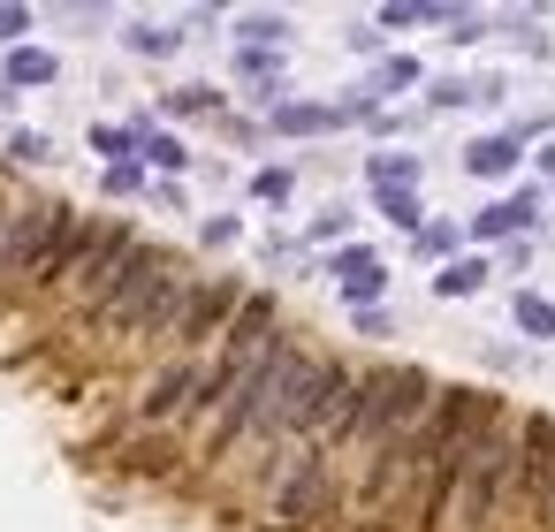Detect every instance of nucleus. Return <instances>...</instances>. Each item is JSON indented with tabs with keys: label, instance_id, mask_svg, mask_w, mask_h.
I'll return each instance as SVG.
<instances>
[{
	"label": "nucleus",
	"instance_id": "obj_6",
	"mask_svg": "<svg viewBox=\"0 0 555 532\" xmlns=\"http://www.w3.org/2000/svg\"><path fill=\"white\" fill-rule=\"evenodd\" d=\"M236 304H244V282H236V274H198V282L183 289V304H176L160 350H176V358H206V350L221 342V327L236 320Z\"/></svg>",
	"mask_w": 555,
	"mask_h": 532
},
{
	"label": "nucleus",
	"instance_id": "obj_33",
	"mask_svg": "<svg viewBox=\"0 0 555 532\" xmlns=\"http://www.w3.org/2000/svg\"><path fill=\"white\" fill-rule=\"evenodd\" d=\"M540 168H547V176H555V145H547V153H540Z\"/></svg>",
	"mask_w": 555,
	"mask_h": 532
},
{
	"label": "nucleus",
	"instance_id": "obj_20",
	"mask_svg": "<svg viewBox=\"0 0 555 532\" xmlns=\"http://www.w3.org/2000/svg\"><path fill=\"white\" fill-rule=\"evenodd\" d=\"M517 327L525 335H555V304L547 297H517Z\"/></svg>",
	"mask_w": 555,
	"mask_h": 532
},
{
	"label": "nucleus",
	"instance_id": "obj_18",
	"mask_svg": "<svg viewBox=\"0 0 555 532\" xmlns=\"http://www.w3.org/2000/svg\"><path fill=\"white\" fill-rule=\"evenodd\" d=\"M168 115H221V92H206V85H183V92H168Z\"/></svg>",
	"mask_w": 555,
	"mask_h": 532
},
{
	"label": "nucleus",
	"instance_id": "obj_29",
	"mask_svg": "<svg viewBox=\"0 0 555 532\" xmlns=\"http://www.w3.org/2000/svg\"><path fill=\"white\" fill-rule=\"evenodd\" d=\"M31 31V9H0V47H16Z\"/></svg>",
	"mask_w": 555,
	"mask_h": 532
},
{
	"label": "nucleus",
	"instance_id": "obj_30",
	"mask_svg": "<svg viewBox=\"0 0 555 532\" xmlns=\"http://www.w3.org/2000/svg\"><path fill=\"white\" fill-rule=\"evenodd\" d=\"M206 244H214V251H221V244H236V221H229V213H214V221H206Z\"/></svg>",
	"mask_w": 555,
	"mask_h": 532
},
{
	"label": "nucleus",
	"instance_id": "obj_7",
	"mask_svg": "<svg viewBox=\"0 0 555 532\" xmlns=\"http://www.w3.org/2000/svg\"><path fill=\"white\" fill-rule=\"evenodd\" d=\"M183 456H191V449H183L176 433H122V449H115V464L138 471V479H176Z\"/></svg>",
	"mask_w": 555,
	"mask_h": 532
},
{
	"label": "nucleus",
	"instance_id": "obj_23",
	"mask_svg": "<svg viewBox=\"0 0 555 532\" xmlns=\"http://www.w3.org/2000/svg\"><path fill=\"white\" fill-rule=\"evenodd\" d=\"M380 213H388L396 229H418V198H411V191H380Z\"/></svg>",
	"mask_w": 555,
	"mask_h": 532
},
{
	"label": "nucleus",
	"instance_id": "obj_27",
	"mask_svg": "<svg viewBox=\"0 0 555 532\" xmlns=\"http://www.w3.org/2000/svg\"><path fill=\"white\" fill-rule=\"evenodd\" d=\"M305 236H312V244H335V236H350V213H343V206H335V213H320V221H312V229H305Z\"/></svg>",
	"mask_w": 555,
	"mask_h": 532
},
{
	"label": "nucleus",
	"instance_id": "obj_32",
	"mask_svg": "<svg viewBox=\"0 0 555 532\" xmlns=\"http://www.w3.org/2000/svg\"><path fill=\"white\" fill-rule=\"evenodd\" d=\"M532 524H540V532H555V471H547V494H540V509H532Z\"/></svg>",
	"mask_w": 555,
	"mask_h": 532
},
{
	"label": "nucleus",
	"instance_id": "obj_24",
	"mask_svg": "<svg viewBox=\"0 0 555 532\" xmlns=\"http://www.w3.org/2000/svg\"><path fill=\"white\" fill-rule=\"evenodd\" d=\"M92 145H100L107 160H122V153H138V138H130V130H115V122H100V130H92Z\"/></svg>",
	"mask_w": 555,
	"mask_h": 532
},
{
	"label": "nucleus",
	"instance_id": "obj_4",
	"mask_svg": "<svg viewBox=\"0 0 555 532\" xmlns=\"http://www.w3.org/2000/svg\"><path fill=\"white\" fill-rule=\"evenodd\" d=\"M267 517H274L282 532H327V524L343 517V464H335L327 449L282 456L274 479H267Z\"/></svg>",
	"mask_w": 555,
	"mask_h": 532
},
{
	"label": "nucleus",
	"instance_id": "obj_12",
	"mask_svg": "<svg viewBox=\"0 0 555 532\" xmlns=\"http://www.w3.org/2000/svg\"><path fill=\"white\" fill-rule=\"evenodd\" d=\"M464 168H472V176H509V168H517V138H479V145L464 153Z\"/></svg>",
	"mask_w": 555,
	"mask_h": 532
},
{
	"label": "nucleus",
	"instance_id": "obj_26",
	"mask_svg": "<svg viewBox=\"0 0 555 532\" xmlns=\"http://www.w3.org/2000/svg\"><path fill=\"white\" fill-rule=\"evenodd\" d=\"M16 206H24V183L0 168V236H9V221H16Z\"/></svg>",
	"mask_w": 555,
	"mask_h": 532
},
{
	"label": "nucleus",
	"instance_id": "obj_17",
	"mask_svg": "<svg viewBox=\"0 0 555 532\" xmlns=\"http://www.w3.org/2000/svg\"><path fill=\"white\" fill-rule=\"evenodd\" d=\"M236 39L267 54V47H282V39H289V24H282V16H244V24H236Z\"/></svg>",
	"mask_w": 555,
	"mask_h": 532
},
{
	"label": "nucleus",
	"instance_id": "obj_15",
	"mask_svg": "<svg viewBox=\"0 0 555 532\" xmlns=\"http://www.w3.org/2000/svg\"><path fill=\"white\" fill-rule=\"evenodd\" d=\"M122 39H130V54H145V62H160V54L183 47V31H168V24H130Z\"/></svg>",
	"mask_w": 555,
	"mask_h": 532
},
{
	"label": "nucleus",
	"instance_id": "obj_25",
	"mask_svg": "<svg viewBox=\"0 0 555 532\" xmlns=\"http://www.w3.org/2000/svg\"><path fill=\"white\" fill-rule=\"evenodd\" d=\"M251 191H259L267 206H282V198H289V168H259V176H251Z\"/></svg>",
	"mask_w": 555,
	"mask_h": 532
},
{
	"label": "nucleus",
	"instance_id": "obj_13",
	"mask_svg": "<svg viewBox=\"0 0 555 532\" xmlns=\"http://www.w3.org/2000/svg\"><path fill=\"white\" fill-rule=\"evenodd\" d=\"M365 176H373V191H411V183H418V160H411V153H373Z\"/></svg>",
	"mask_w": 555,
	"mask_h": 532
},
{
	"label": "nucleus",
	"instance_id": "obj_28",
	"mask_svg": "<svg viewBox=\"0 0 555 532\" xmlns=\"http://www.w3.org/2000/svg\"><path fill=\"white\" fill-rule=\"evenodd\" d=\"M418 251H426V259H449V251H456V229H441V221L418 229Z\"/></svg>",
	"mask_w": 555,
	"mask_h": 532
},
{
	"label": "nucleus",
	"instance_id": "obj_19",
	"mask_svg": "<svg viewBox=\"0 0 555 532\" xmlns=\"http://www.w3.org/2000/svg\"><path fill=\"white\" fill-rule=\"evenodd\" d=\"M9 160H16V168H39V160H54V145H47L39 130H9Z\"/></svg>",
	"mask_w": 555,
	"mask_h": 532
},
{
	"label": "nucleus",
	"instance_id": "obj_14",
	"mask_svg": "<svg viewBox=\"0 0 555 532\" xmlns=\"http://www.w3.org/2000/svg\"><path fill=\"white\" fill-rule=\"evenodd\" d=\"M487 274H494L487 259H449V267L434 274V297H472V289H479Z\"/></svg>",
	"mask_w": 555,
	"mask_h": 532
},
{
	"label": "nucleus",
	"instance_id": "obj_8",
	"mask_svg": "<svg viewBox=\"0 0 555 532\" xmlns=\"http://www.w3.org/2000/svg\"><path fill=\"white\" fill-rule=\"evenodd\" d=\"M335 282H343V297H350V304H380V289H388V267H380V251L350 244V251H335Z\"/></svg>",
	"mask_w": 555,
	"mask_h": 532
},
{
	"label": "nucleus",
	"instance_id": "obj_9",
	"mask_svg": "<svg viewBox=\"0 0 555 532\" xmlns=\"http://www.w3.org/2000/svg\"><path fill=\"white\" fill-rule=\"evenodd\" d=\"M0 77H9V92H31V85H54V77H62V62H54L47 47H9Z\"/></svg>",
	"mask_w": 555,
	"mask_h": 532
},
{
	"label": "nucleus",
	"instance_id": "obj_3",
	"mask_svg": "<svg viewBox=\"0 0 555 532\" xmlns=\"http://www.w3.org/2000/svg\"><path fill=\"white\" fill-rule=\"evenodd\" d=\"M509 471H517V418L494 411L472 449L456 456V486H449V524L456 532H494L509 517Z\"/></svg>",
	"mask_w": 555,
	"mask_h": 532
},
{
	"label": "nucleus",
	"instance_id": "obj_31",
	"mask_svg": "<svg viewBox=\"0 0 555 532\" xmlns=\"http://www.w3.org/2000/svg\"><path fill=\"white\" fill-rule=\"evenodd\" d=\"M358 335H388V312L380 304H358Z\"/></svg>",
	"mask_w": 555,
	"mask_h": 532
},
{
	"label": "nucleus",
	"instance_id": "obj_5",
	"mask_svg": "<svg viewBox=\"0 0 555 532\" xmlns=\"http://www.w3.org/2000/svg\"><path fill=\"white\" fill-rule=\"evenodd\" d=\"M138 229L130 221H92V244H85V259H77V274L62 282V297L54 304H69L77 320H92L115 289H122V274H130V259H138Z\"/></svg>",
	"mask_w": 555,
	"mask_h": 532
},
{
	"label": "nucleus",
	"instance_id": "obj_16",
	"mask_svg": "<svg viewBox=\"0 0 555 532\" xmlns=\"http://www.w3.org/2000/svg\"><path fill=\"white\" fill-rule=\"evenodd\" d=\"M138 153H145L153 168H191V145H183V138H168V130H145V138H138Z\"/></svg>",
	"mask_w": 555,
	"mask_h": 532
},
{
	"label": "nucleus",
	"instance_id": "obj_21",
	"mask_svg": "<svg viewBox=\"0 0 555 532\" xmlns=\"http://www.w3.org/2000/svg\"><path fill=\"white\" fill-rule=\"evenodd\" d=\"M403 85H418V62H403V54H396V62H380V77H373V100H380V92H403Z\"/></svg>",
	"mask_w": 555,
	"mask_h": 532
},
{
	"label": "nucleus",
	"instance_id": "obj_22",
	"mask_svg": "<svg viewBox=\"0 0 555 532\" xmlns=\"http://www.w3.org/2000/svg\"><path fill=\"white\" fill-rule=\"evenodd\" d=\"M138 191H145V168L138 160H115L107 168V198H138Z\"/></svg>",
	"mask_w": 555,
	"mask_h": 532
},
{
	"label": "nucleus",
	"instance_id": "obj_10",
	"mask_svg": "<svg viewBox=\"0 0 555 532\" xmlns=\"http://www.w3.org/2000/svg\"><path fill=\"white\" fill-rule=\"evenodd\" d=\"M540 213V198L532 191H517V198H494L487 213H472V236H509V229H525Z\"/></svg>",
	"mask_w": 555,
	"mask_h": 532
},
{
	"label": "nucleus",
	"instance_id": "obj_2",
	"mask_svg": "<svg viewBox=\"0 0 555 532\" xmlns=\"http://www.w3.org/2000/svg\"><path fill=\"white\" fill-rule=\"evenodd\" d=\"M434 373H418V365H365V388H358V426H350V441H343V456L335 464H380L388 449H403L418 426H426V411H434Z\"/></svg>",
	"mask_w": 555,
	"mask_h": 532
},
{
	"label": "nucleus",
	"instance_id": "obj_11",
	"mask_svg": "<svg viewBox=\"0 0 555 532\" xmlns=\"http://www.w3.org/2000/svg\"><path fill=\"white\" fill-rule=\"evenodd\" d=\"M343 122V107H305V100H282L274 107V130L282 138H312V130H335Z\"/></svg>",
	"mask_w": 555,
	"mask_h": 532
},
{
	"label": "nucleus",
	"instance_id": "obj_1",
	"mask_svg": "<svg viewBox=\"0 0 555 532\" xmlns=\"http://www.w3.org/2000/svg\"><path fill=\"white\" fill-rule=\"evenodd\" d=\"M191 282H198V274L183 267V251H168V244H138V259H130L122 289H115V297H107V304H100V312H92L85 327H92L100 342H115V350L160 342Z\"/></svg>",
	"mask_w": 555,
	"mask_h": 532
}]
</instances>
